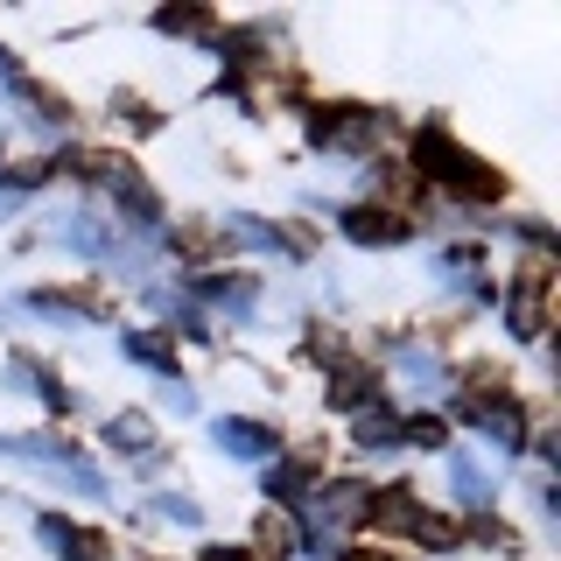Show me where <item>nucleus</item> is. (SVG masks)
<instances>
[{
	"label": "nucleus",
	"mask_w": 561,
	"mask_h": 561,
	"mask_svg": "<svg viewBox=\"0 0 561 561\" xmlns=\"http://www.w3.org/2000/svg\"><path fill=\"white\" fill-rule=\"evenodd\" d=\"M344 232L365 239V245H393V239H408V218H400V210L365 204V210H351V218H344Z\"/></svg>",
	"instance_id": "nucleus-2"
},
{
	"label": "nucleus",
	"mask_w": 561,
	"mask_h": 561,
	"mask_svg": "<svg viewBox=\"0 0 561 561\" xmlns=\"http://www.w3.org/2000/svg\"><path fill=\"white\" fill-rule=\"evenodd\" d=\"M344 561H386V554H344Z\"/></svg>",
	"instance_id": "nucleus-7"
},
{
	"label": "nucleus",
	"mask_w": 561,
	"mask_h": 561,
	"mask_svg": "<svg viewBox=\"0 0 561 561\" xmlns=\"http://www.w3.org/2000/svg\"><path fill=\"white\" fill-rule=\"evenodd\" d=\"M260 548H267V554H295V519L267 513V519H260Z\"/></svg>",
	"instance_id": "nucleus-4"
},
{
	"label": "nucleus",
	"mask_w": 561,
	"mask_h": 561,
	"mask_svg": "<svg viewBox=\"0 0 561 561\" xmlns=\"http://www.w3.org/2000/svg\"><path fill=\"white\" fill-rule=\"evenodd\" d=\"M408 443H443V421H435V414H414L408 421Z\"/></svg>",
	"instance_id": "nucleus-5"
},
{
	"label": "nucleus",
	"mask_w": 561,
	"mask_h": 561,
	"mask_svg": "<svg viewBox=\"0 0 561 561\" xmlns=\"http://www.w3.org/2000/svg\"><path fill=\"white\" fill-rule=\"evenodd\" d=\"M204 561H253V554H239V548H210Z\"/></svg>",
	"instance_id": "nucleus-6"
},
{
	"label": "nucleus",
	"mask_w": 561,
	"mask_h": 561,
	"mask_svg": "<svg viewBox=\"0 0 561 561\" xmlns=\"http://www.w3.org/2000/svg\"><path fill=\"white\" fill-rule=\"evenodd\" d=\"M414 154H421V169L435 175V183H449L456 197H478V204H491L505 190V175L499 169H484L478 154H463L456 140L443 134V127H421V140H414Z\"/></svg>",
	"instance_id": "nucleus-1"
},
{
	"label": "nucleus",
	"mask_w": 561,
	"mask_h": 561,
	"mask_svg": "<svg viewBox=\"0 0 561 561\" xmlns=\"http://www.w3.org/2000/svg\"><path fill=\"white\" fill-rule=\"evenodd\" d=\"M373 526H379V534H408V526H421V505H414V491H408V484H393V491H373Z\"/></svg>",
	"instance_id": "nucleus-3"
}]
</instances>
